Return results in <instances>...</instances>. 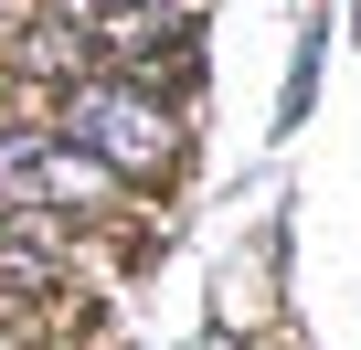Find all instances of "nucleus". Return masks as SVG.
<instances>
[{"label":"nucleus","mask_w":361,"mask_h":350,"mask_svg":"<svg viewBox=\"0 0 361 350\" xmlns=\"http://www.w3.org/2000/svg\"><path fill=\"white\" fill-rule=\"evenodd\" d=\"M350 32H361V11H350Z\"/></svg>","instance_id":"nucleus-2"},{"label":"nucleus","mask_w":361,"mask_h":350,"mask_svg":"<svg viewBox=\"0 0 361 350\" xmlns=\"http://www.w3.org/2000/svg\"><path fill=\"white\" fill-rule=\"evenodd\" d=\"M54 138L85 149L117 192H128V181H170V170H180V117H170L149 85H128V75H64Z\"/></svg>","instance_id":"nucleus-1"}]
</instances>
